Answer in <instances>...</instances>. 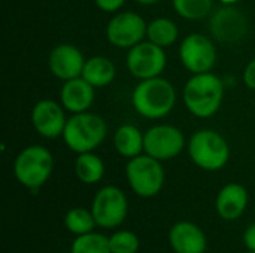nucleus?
<instances>
[{"label":"nucleus","instance_id":"5","mask_svg":"<svg viewBox=\"0 0 255 253\" xmlns=\"http://www.w3.org/2000/svg\"><path fill=\"white\" fill-rule=\"evenodd\" d=\"M188 155L194 166L205 171H220L230 160V146L224 136L215 130L203 128L188 140Z\"/></svg>","mask_w":255,"mask_h":253},{"label":"nucleus","instance_id":"23","mask_svg":"<svg viewBox=\"0 0 255 253\" xmlns=\"http://www.w3.org/2000/svg\"><path fill=\"white\" fill-rule=\"evenodd\" d=\"M70 253H111L109 237L96 231L76 236L70 245Z\"/></svg>","mask_w":255,"mask_h":253},{"label":"nucleus","instance_id":"21","mask_svg":"<svg viewBox=\"0 0 255 253\" xmlns=\"http://www.w3.org/2000/svg\"><path fill=\"white\" fill-rule=\"evenodd\" d=\"M146 37L152 43H155L161 48H167V46L173 45L179 37L178 24L166 16L155 18L148 24Z\"/></svg>","mask_w":255,"mask_h":253},{"label":"nucleus","instance_id":"9","mask_svg":"<svg viewBox=\"0 0 255 253\" xmlns=\"http://www.w3.org/2000/svg\"><path fill=\"white\" fill-rule=\"evenodd\" d=\"M179 58L182 66L193 75L211 72L217 63L215 43L202 33H191L181 42Z\"/></svg>","mask_w":255,"mask_h":253},{"label":"nucleus","instance_id":"28","mask_svg":"<svg viewBox=\"0 0 255 253\" xmlns=\"http://www.w3.org/2000/svg\"><path fill=\"white\" fill-rule=\"evenodd\" d=\"M244 245L247 251L255 252V222L248 225L247 230L244 231Z\"/></svg>","mask_w":255,"mask_h":253},{"label":"nucleus","instance_id":"26","mask_svg":"<svg viewBox=\"0 0 255 253\" xmlns=\"http://www.w3.org/2000/svg\"><path fill=\"white\" fill-rule=\"evenodd\" d=\"M94 1H96V4H97V7L100 10L108 12V13L118 12L126 3V0H94Z\"/></svg>","mask_w":255,"mask_h":253},{"label":"nucleus","instance_id":"2","mask_svg":"<svg viewBox=\"0 0 255 253\" xmlns=\"http://www.w3.org/2000/svg\"><path fill=\"white\" fill-rule=\"evenodd\" d=\"M134 110L146 119H161L167 116L176 104V91L172 82L157 76L140 81L131 94Z\"/></svg>","mask_w":255,"mask_h":253},{"label":"nucleus","instance_id":"11","mask_svg":"<svg viewBox=\"0 0 255 253\" xmlns=\"http://www.w3.org/2000/svg\"><path fill=\"white\" fill-rule=\"evenodd\" d=\"M209 30L215 40L236 43L248 34L250 22L247 15L235 4H224L211 15Z\"/></svg>","mask_w":255,"mask_h":253},{"label":"nucleus","instance_id":"12","mask_svg":"<svg viewBox=\"0 0 255 253\" xmlns=\"http://www.w3.org/2000/svg\"><path fill=\"white\" fill-rule=\"evenodd\" d=\"M148 24L136 12H120L114 15L106 27V37L117 48L130 49L146 37Z\"/></svg>","mask_w":255,"mask_h":253},{"label":"nucleus","instance_id":"3","mask_svg":"<svg viewBox=\"0 0 255 253\" xmlns=\"http://www.w3.org/2000/svg\"><path fill=\"white\" fill-rule=\"evenodd\" d=\"M106 136V121L100 115L87 110L81 113H73L67 119L61 137L72 152L84 154L97 149L105 142Z\"/></svg>","mask_w":255,"mask_h":253},{"label":"nucleus","instance_id":"8","mask_svg":"<svg viewBox=\"0 0 255 253\" xmlns=\"http://www.w3.org/2000/svg\"><path fill=\"white\" fill-rule=\"evenodd\" d=\"M126 64L134 78L143 81L161 76L167 66V57L164 48L152 43L151 40H142L128 49Z\"/></svg>","mask_w":255,"mask_h":253},{"label":"nucleus","instance_id":"4","mask_svg":"<svg viewBox=\"0 0 255 253\" xmlns=\"http://www.w3.org/2000/svg\"><path fill=\"white\" fill-rule=\"evenodd\" d=\"M52 170V154L48 148L40 145H30L24 148L13 161V176L16 182L33 192L49 180Z\"/></svg>","mask_w":255,"mask_h":253},{"label":"nucleus","instance_id":"6","mask_svg":"<svg viewBox=\"0 0 255 253\" xmlns=\"http://www.w3.org/2000/svg\"><path fill=\"white\" fill-rule=\"evenodd\" d=\"M161 163L145 152L127 161L126 179L137 197L154 198L161 192L166 182V171Z\"/></svg>","mask_w":255,"mask_h":253},{"label":"nucleus","instance_id":"14","mask_svg":"<svg viewBox=\"0 0 255 253\" xmlns=\"http://www.w3.org/2000/svg\"><path fill=\"white\" fill-rule=\"evenodd\" d=\"M87 58L82 51L70 43H61L51 49L48 57V67L51 73L63 82L82 76Z\"/></svg>","mask_w":255,"mask_h":253},{"label":"nucleus","instance_id":"10","mask_svg":"<svg viewBox=\"0 0 255 253\" xmlns=\"http://www.w3.org/2000/svg\"><path fill=\"white\" fill-rule=\"evenodd\" d=\"M145 154L160 160L169 161L176 158L185 148L184 133L169 124H158L145 131Z\"/></svg>","mask_w":255,"mask_h":253},{"label":"nucleus","instance_id":"17","mask_svg":"<svg viewBox=\"0 0 255 253\" xmlns=\"http://www.w3.org/2000/svg\"><path fill=\"white\" fill-rule=\"evenodd\" d=\"M96 98V88L82 76L66 81L60 89V103L66 110L73 113L87 112Z\"/></svg>","mask_w":255,"mask_h":253},{"label":"nucleus","instance_id":"13","mask_svg":"<svg viewBox=\"0 0 255 253\" xmlns=\"http://www.w3.org/2000/svg\"><path fill=\"white\" fill-rule=\"evenodd\" d=\"M30 119L36 133L45 139H57L63 136L67 122L63 104L49 98L40 100L33 106Z\"/></svg>","mask_w":255,"mask_h":253},{"label":"nucleus","instance_id":"25","mask_svg":"<svg viewBox=\"0 0 255 253\" xmlns=\"http://www.w3.org/2000/svg\"><path fill=\"white\" fill-rule=\"evenodd\" d=\"M111 253H137L140 248V240L134 231L117 228L109 236Z\"/></svg>","mask_w":255,"mask_h":253},{"label":"nucleus","instance_id":"30","mask_svg":"<svg viewBox=\"0 0 255 253\" xmlns=\"http://www.w3.org/2000/svg\"><path fill=\"white\" fill-rule=\"evenodd\" d=\"M220 3H223V4H235L236 1H239V0H218Z\"/></svg>","mask_w":255,"mask_h":253},{"label":"nucleus","instance_id":"19","mask_svg":"<svg viewBox=\"0 0 255 253\" xmlns=\"http://www.w3.org/2000/svg\"><path fill=\"white\" fill-rule=\"evenodd\" d=\"M115 75H117L115 64L112 63V60L103 55H96L88 58L82 70V78L87 82H90L96 89L105 88L109 84H112Z\"/></svg>","mask_w":255,"mask_h":253},{"label":"nucleus","instance_id":"29","mask_svg":"<svg viewBox=\"0 0 255 253\" xmlns=\"http://www.w3.org/2000/svg\"><path fill=\"white\" fill-rule=\"evenodd\" d=\"M136 3H140V4H146V6H149V4H155V3H158L160 0H134Z\"/></svg>","mask_w":255,"mask_h":253},{"label":"nucleus","instance_id":"31","mask_svg":"<svg viewBox=\"0 0 255 253\" xmlns=\"http://www.w3.org/2000/svg\"><path fill=\"white\" fill-rule=\"evenodd\" d=\"M245 253H255V252H250V251H247V252H245Z\"/></svg>","mask_w":255,"mask_h":253},{"label":"nucleus","instance_id":"24","mask_svg":"<svg viewBox=\"0 0 255 253\" xmlns=\"http://www.w3.org/2000/svg\"><path fill=\"white\" fill-rule=\"evenodd\" d=\"M175 12L190 21H200L212 13L214 0H172Z\"/></svg>","mask_w":255,"mask_h":253},{"label":"nucleus","instance_id":"1","mask_svg":"<svg viewBox=\"0 0 255 253\" xmlns=\"http://www.w3.org/2000/svg\"><path fill=\"white\" fill-rule=\"evenodd\" d=\"M226 85L220 76L212 72L193 75L182 91L184 104L191 115L196 118L214 116L224 100Z\"/></svg>","mask_w":255,"mask_h":253},{"label":"nucleus","instance_id":"22","mask_svg":"<svg viewBox=\"0 0 255 253\" xmlns=\"http://www.w3.org/2000/svg\"><path fill=\"white\" fill-rule=\"evenodd\" d=\"M64 227L66 230L76 236L88 234L91 231H96V219L91 213V209H84V207H73L67 210L64 215Z\"/></svg>","mask_w":255,"mask_h":253},{"label":"nucleus","instance_id":"20","mask_svg":"<svg viewBox=\"0 0 255 253\" xmlns=\"http://www.w3.org/2000/svg\"><path fill=\"white\" fill-rule=\"evenodd\" d=\"M106 167L103 160L94 152L78 154L75 161V174L85 185H96L105 176Z\"/></svg>","mask_w":255,"mask_h":253},{"label":"nucleus","instance_id":"15","mask_svg":"<svg viewBox=\"0 0 255 253\" xmlns=\"http://www.w3.org/2000/svg\"><path fill=\"white\" fill-rule=\"evenodd\" d=\"M167 239L175 253H206L208 251V237L205 231L191 221L173 224Z\"/></svg>","mask_w":255,"mask_h":253},{"label":"nucleus","instance_id":"27","mask_svg":"<svg viewBox=\"0 0 255 253\" xmlns=\"http://www.w3.org/2000/svg\"><path fill=\"white\" fill-rule=\"evenodd\" d=\"M242 79H244V84L247 85V88L255 91V58H253V60L247 64V67H245V70H244Z\"/></svg>","mask_w":255,"mask_h":253},{"label":"nucleus","instance_id":"7","mask_svg":"<svg viewBox=\"0 0 255 253\" xmlns=\"http://www.w3.org/2000/svg\"><path fill=\"white\" fill-rule=\"evenodd\" d=\"M90 209L97 227L103 230H117L127 219L128 200L123 189L108 185L96 192Z\"/></svg>","mask_w":255,"mask_h":253},{"label":"nucleus","instance_id":"18","mask_svg":"<svg viewBox=\"0 0 255 253\" xmlns=\"http://www.w3.org/2000/svg\"><path fill=\"white\" fill-rule=\"evenodd\" d=\"M143 140L145 133L133 124H124L114 134V148L121 157L130 160L145 152Z\"/></svg>","mask_w":255,"mask_h":253},{"label":"nucleus","instance_id":"16","mask_svg":"<svg viewBox=\"0 0 255 253\" xmlns=\"http://www.w3.org/2000/svg\"><path fill=\"white\" fill-rule=\"evenodd\" d=\"M248 203L250 194L247 188L241 183L232 182L220 189L215 198V210L223 221L233 222L244 216Z\"/></svg>","mask_w":255,"mask_h":253}]
</instances>
